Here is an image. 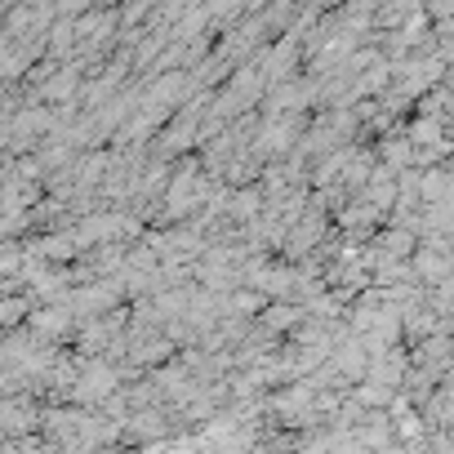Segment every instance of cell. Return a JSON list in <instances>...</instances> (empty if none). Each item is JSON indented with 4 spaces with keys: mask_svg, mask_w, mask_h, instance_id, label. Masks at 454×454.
Listing matches in <instances>:
<instances>
[{
    "mask_svg": "<svg viewBox=\"0 0 454 454\" xmlns=\"http://www.w3.org/2000/svg\"><path fill=\"white\" fill-rule=\"evenodd\" d=\"M72 330H76V312H72L67 303H45V308H32V334H36V339L59 343V339H67Z\"/></svg>",
    "mask_w": 454,
    "mask_h": 454,
    "instance_id": "6da1fadb",
    "label": "cell"
},
{
    "mask_svg": "<svg viewBox=\"0 0 454 454\" xmlns=\"http://www.w3.org/2000/svg\"><path fill=\"white\" fill-rule=\"evenodd\" d=\"M23 312H27V303H23V299H19V294H14V299H10V303H5V321H10V325H14V321H19V317H23Z\"/></svg>",
    "mask_w": 454,
    "mask_h": 454,
    "instance_id": "7a4b0ae2",
    "label": "cell"
}]
</instances>
